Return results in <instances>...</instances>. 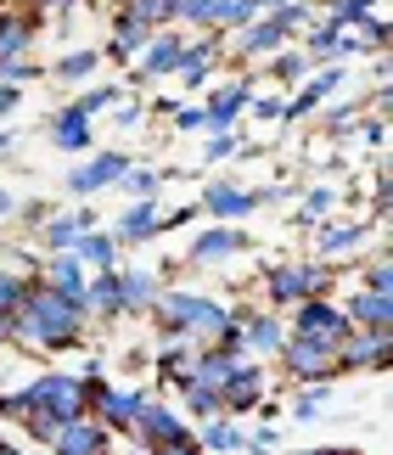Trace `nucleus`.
<instances>
[{"label":"nucleus","mask_w":393,"mask_h":455,"mask_svg":"<svg viewBox=\"0 0 393 455\" xmlns=\"http://www.w3.org/2000/svg\"><path fill=\"white\" fill-rule=\"evenodd\" d=\"M276 365H281L293 382H337V355H332V348H320V343H303V338H287V343H281Z\"/></svg>","instance_id":"17"},{"label":"nucleus","mask_w":393,"mask_h":455,"mask_svg":"<svg viewBox=\"0 0 393 455\" xmlns=\"http://www.w3.org/2000/svg\"><path fill=\"white\" fill-rule=\"evenodd\" d=\"M84 331H91L84 304L51 292L40 275L28 282L23 304L12 309V348H23V355H74L84 343Z\"/></svg>","instance_id":"1"},{"label":"nucleus","mask_w":393,"mask_h":455,"mask_svg":"<svg viewBox=\"0 0 393 455\" xmlns=\"http://www.w3.org/2000/svg\"><path fill=\"white\" fill-rule=\"evenodd\" d=\"M74 253H79L84 270H113V265H124V248L113 242V231H107V225H91V231L74 242Z\"/></svg>","instance_id":"31"},{"label":"nucleus","mask_w":393,"mask_h":455,"mask_svg":"<svg viewBox=\"0 0 393 455\" xmlns=\"http://www.w3.org/2000/svg\"><path fill=\"white\" fill-rule=\"evenodd\" d=\"M196 208H203L208 220H225V225H242L259 214V191L242 186L237 174H213V180H203V191H196Z\"/></svg>","instance_id":"11"},{"label":"nucleus","mask_w":393,"mask_h":455,"mask_svg":"<svg viewBox=\"0 0 393 455\" xmlns=\"http://www.w3.org/2000/svg\"><path fill=\"white\" fill-rule=\"evenodd\" d=\"M124 12H130L135 23H147V28H180V23H174L180 0H124Z\"/></svg>","instance_id":"37"},{"label":"nucleus","mask_w":393,"mask_h":455,"mask_svg":"<svg viewBox=\"0 0 393 455\" xmlns=\"http://www.w3.org/2000/svg\"><path fill=\"white\" fill-rule=\"evenodd\" d=\"M264 394H270V371H264V360H247L242 371L220 388V411L242 422V416H253V411H259V399H264Z\"/></svg>","instance_id":"19"},{"label":"nucleus","mask_w":393,"mask_h":455,"mask_svg":"<svg viewBox=\"0 0 393 455\" xmlns=\"http://www.w3.org/2000/svg\"><path fill=\"white\" fill-rule=\"evenodd\" d=\"M17 394H23V416L45 411V416H57V422L91 416V377L84 371H40L28 388H17ZM23 416H17V422H23Z\"/></svg>","instance_id":"4"},{"label":"nucleus","mask_w":393,"mask_h":455,"mask_svg":"<svg viewBox=\"0 0 393 455\" xmlns=\"http://www.w3.org/2000/svg\"><path fill=\"white\" fill-rule=\"evenodd\" d=\"M281 108H287V96H281V91H253L242 118H253V124H281Z\"/></svg>","instance_id":"43"},{"label":"nucleus","mask_w":393,"mask_h":455,"mask_svg":"<svg viewBox=\"0 0 393 455\" xmlns=\"http://www.w3.org/2000/svg\"><path fill=\"white\" fill-rule=\"evenodd\" d=\"M12 152H17V130H12V124H0V164H6Z\"/></svg>","instance_id":"57"},{"label":"nucleus","mask_w":393,"mask_h":455,"mask_svg":"<svg viewBox=\"0 0 393 455\" xmlns=\"http://www.w3.org/2000/svg\"><path fill=\"white\" fill-rule=\"evenodd\" d=\"M107 113H113L124 130H135V124H140V101H135L130 91H124V96H118V101H113V108H107Z\"/></svg>","instance_id":"50"},{"label":"nucleus","mask_w":393,"mask_h":455,"mask_svg":"<svg viewBox=\"0 0 393 455\" xmlns=\"http://www.w3.org/2000/svg\"><path fill=\"white\" fill-rule=\"evenodd\" d=\"M101 455H124V450H113V444H107V450H101Z\"/></svg>","instance_id":"61"},{"label":"nucleus","mask_w":393,"mask_h":455,"mask_svg":"<svg viewBox=\"0 0 393 455\" xmlns=\"http://www.w3.org/2000/svg\"><path fill=\"white\" fill-rule=\"evenodd\" d=\"M0 348H12V315H0Z\"/></svg>","instance_id":"59"},{"label":"nucleus","mask_w":393,"mask_h":455,"mask_svg":"<svg viewBox=\"0 0 393 455\" xmlns=\"http://www.w3.org/2000/svg\"><path fill=\"white\" fill-rule=\"evenodd\" d=\"M96 68H101V45H74V51H62L45 74L57 79V84H91Z\"/></svg>","instance_id":"32"},{"label":"nucleus","mask_w":393,"mask_h":455,"mask_svg":"<svg viewBox=\"0 0 393 455\" xmlns=\"http://www.w3.org/2000/svg\"><path fill=\"white\" fill-rule=\"evenodd\" d=\"M220 62H225V34H220V28L191 34V40H186V62H180V74H174V84H186V91H203Z\"/></svg>","instance_id":"18"},{"label":"nucleus","mask_w":393,"mask_h":455,"mask_svg":"<svg viewBox=\"0 0 393 455\" xmlns=\"http://www.w3.org/2000/svg\"><path fill=\"white\" fill-rule=\"evenodd\" d=\"M337 203H343V191H337V186H309V191H303V203H298V214H293V225L315 231L320 220H332Z\"/></svg>","instance_id":"35"},{"label":"nucleus","mask_w":393,"mask_h":455,"mask_svg":"<svg viewBox=\"0 0 393 455\" xmlns=\"http://www.w3.org/2000/svg\"><path fill=\"white\" fill-rule=\"evenodd\" d=\"M40 12H79V6H96V0H34Z\"/></svg>","instance_id":"55"},{"label":"nucleus","mask_w":393,"mask_h":455,"mask_svg":"<svg viewBox=\"0 0 393 455\" xmlns=\"http://www.w3.org/2000/svg\"><path fill=\"white\" fill-rule=\"evenodd\" d=\"M124 169H130V152H118V147H91L84 157H74V169L62 174V191H68L74 203H91L96 191H107Z\"/></svg>","instance_id":"7"},{"label":"nucleus","mask_w":393,"mask_h":455,"mask_svg":"<svg viewBox=\"0 0 393 455\" xmlns=\"http://www.w3.org/2000/svg\"><path fill=\"white\" fill-rule=\"evenodd\" d=\"M242 147V130H203V169H220L230 164Z\"/></svg>","instance_id":"39"},{"label":"nucleus","mask_w":393,"mask_h":455,"mask_svg":"<svg viewBox=\"0 0 393 455\" xmlns=\"http://www.w3.org/2000/svg\"><path fill=\"white\" fill-rule=\"evenodd\" d=\"M40 270H28V265H0V315H12L17 304H23V292H28V282Z\"/></svg>","instance_id":"38"},{"label":"nucleus","mask_w":393,"mask_h":455,"mask_svg":"<svg viewBox=\"0 0 393 455\" xmlns=\"http://www.w3.org/2000/svg\"><path fill=\"white\" fill-rule=\"evenodd\" d=\"M174 439H191V422L180 416V405H169V399H157L147 394V405H140L135 416V427H130V444L135 450H157V444H174Z\"/></svg>","instance_id":"12"},{"label":"nucleus","mask_w":393,"mask_h":455,"mask_svg":"<svg viewBox=\"0 0 393 455\" xmlns=\"http://www.w3.org/2000/svg\"><path fill=\"white\" fill-rule=\"evenodd\" d=\"M343 265H332V259H293V265H270L259 270V292L270 309H293L298 299H337V287H343Z\"/></svg>","instance_id":"3"},{"label":"nucleus","mask_w":393,"mask_h":455,"mask_svg":"<svg viewBox=\"0 0 393 455\" xmlns=\"http://www.w3.org/2000/svg\"><path fill=\"white\" fill-rule=\"evenodd\" d=\"M196 444H203V455H237L242 439H247V427L237 422V416H208V422H196Z\"/></svg>","instance_id":"30"},{"label":"nucleus","mask_w":393,"mask_h":455,"mask_svg":"<svg viewBox=\"0 0 393 455\" xmlns=\"http://www.w3.org/2000/svg\"><path fill=\"white\" fill-rule=\"evenodd\" d=\"M84 315H91V326H113L124 321V299H118V265L113 270H91V282H84Z\"/></svg>","instance_id":"24"},{"label":"nucleus","mask_w":393,"mask_h":455,"mask_svg":"<svg viewBox=\"0 0 393 455\" xmlns=\"http://www.w3.org/2000/svg\"><path fill=\"white\" fill-rule=\"evenodd\" d=\"M164 287H169V282H164L152 265H118V299H124V315H147Z\"/></svg>","instance_id":"26"},{"label":"nucleus","mask_w":393,"mask_h":455,"mask_svg":"<svg viewBox=\"0 0 393 455\" xmlns=\"http://www.w3.org/2000/svg\"><path fill=\"white\" fill-rule=\"evenodd\" d=\"M17 427H23V439H34V444L45 450L51 439H57V427H62V422H57V416H45V411H28V416H23Z\"/></svg>","instance_id":"47"},{"label":"nucleus","mask_w":393,"mask_h":455,"mask_svg":"<svg viewBox=\"0 0 393 455\" xmlns=\"http://www.w3.org/2000/svg\"><path fill=\"white\" fill-rule=\"evenodd\" d=\"M259 84L253 79H220L208 91L203 101V118H208V130H237L242 124V113H247V96H253Z\"/></svg>","instance_id":"21"},{"label":"nucleus","mask_w":393,"mask_h":455,"mask_svg":"<svg viewBox=\"0 0 393 455\" xmlns=\"http://www.w3.org/2000/svg\"><path fill=\"white\" fill-rule=\"evenodd\" d=\"M17 214V197H12V191H6V180H0V225H6Z\"/></svg>","instance_id":"58"},{"label":"nucleus","mask_w":393,"mask_h":455,"mask_svg":"<svg viewBox=\"0 0 393 455\" xmlns=\"http://www.w3.org/2000/svg\"><path fill=\"white\" fill-rule=\"evenodd\" d=\"M174 399H180V416L186 422H208V416H225L220 411V388H203V382H180V388H174Z\"/></svg>","instance_id":"34"},{"label":"nucleus","mask_w":393,"mask_h":455,"mask_svg":"<svg viewBox=\"0 0 393 455\" xmlns=\"http://www.w3.org/2000/svg\"><path fill=\"white\" fill-rule=\"evenodd\" d=\"M382 231L371 220H360V214H332V220H320L315 225V259H360L371 242H377Z\"/></svg>","instance_id":"9"},{"label":"nucleus","mask_w":393,"mask_h":455,"mask_svg":"<svg viewBox=\"0 0 393 455\" xmlns=\"http://www.w3.org/2000/svg\"><path fill=\"white\" fill-rule=\"evenodd\" d=\"M101 225L113 231V242L124 253H135V248H147V242L164 236V208H157V197H140V203H124V214L101 220Z\"/></svg>","instance_id":"14"},{"label":"nucleus","mask_w":393,"mask_h":455,"mask_svg":"<svg viewBox=\"0 0 393 455\" xmlns=\"http://www.w3.org/2000/svg\"><path fill=\"white\" fill-rule=\"evenodd\" d=\"M147 394L152 388H140V382H107V377H91V416L113 433V439H130V427H135V416L140 405H147Z\"/></svg>","instance_id":"6"},{"label":"nucleus","mask_w":393,"mask_h":455,"mask_svg":"<svg viewBox=\"0 0 393 455\" xmlns=\"http://www.w3.org/2000/svg\"><path fill=\"white\" fill-rule=\"evenodd\" d=\"M247 365V355L242 348H230V343H203L191 355V382H203V388H225L230 377H237Z\"/></svg>","instance_id":"23"},{"label":"nucleus","mask_w":393,"mask_h":455,"mask_svg":"<svg viewBox=\"0 0 393 455\" xmlns=\"http://www.w3.org/2000/svg\"><path fill=\"white\" fill-rule=\"evenodd\" d=\"M45 135H51V147H57V152L84 157V152L96 147V118H84L74 101H62V108L45 118Z\"/></svg>","instance_id":"20"},{"label":"nucleus","mask_w":393,"mask_h":455,"mask_svg":"<svg viewBox=\"0 0 393 455\" xmlns=\"http://www.w3.org/2000/svg\"><path fill=\"white\" fill-rule=\"evenodd\" d=\"M354 28H360V40H365L371 57H382V51L393 45V28H388V17H382V12H371L365 23H354Z\"/></svg>","instance_id":"46"},{"label":"nucleus","mask_w":393,"mask_h":455,"mask_svg":"<svg viewBox=\"0 0 393 455\" xmlns=\"http://www.w3.org/2000/svg\"><path fill=\"white\" fill-rule=\"evenodd\" d=\"M354 287H365V292H393V259H388V248L354 270Z\"/></svg>","instance_id":"41"},{"label":"nucleus","mask_w":393,"mask_h":455,"mask_svg":"<svg viewBox=\"0 0 393 455\" xmlns=\"http://www.w3.org/2000/svg\"><path fill=\"white\" fill-rule=\"evenodd\" d=\"M169 118H174V130H180V135H196V130H208V118H203V108H174Z\"/></svg>","instance_id":"51"},{"label":"nucleus","mask_w":393,"mask_h":455,"mask_svg":"<svg viewBox=\"0 0 393 455\" xmlns=\"http://www.w3.org/2000/svg\"><path fill=\"white\" fill-rule=\"evenodd\" d=\"M203 220V208L196 203H180V208H164V231H186V225Z\"/></svg>","instance_id":"49"},{"label":"nucleus","mask_w":393,"mask_h":455,"mask_svg":"<svg viewBox=\"0 0 393 455\" xmlns=\"http://www.w3.org/2000/svg\"><path fill=\"white\" fill-rule=\"evenodd\" d=\"M354 135H360L371 152H382V147H388V118H382V113H377V118H360V124H354Z\"/></svg>","instance_id":"48"},{"label":"nucleus","mask_w":393,"mask_h":455,"mask_svg":"<svg viewBox=\"0 0 393 455\" xmlns=\"http://www.w3.org/2000/svg\"><path fill=\"white\" fill-rule=\"evenodd\" d=\"M152 455H203V444H196V433H191V439H174V444H157Z\"/></svg>","instance_id":"54"},{"label":"nucleus","mask_w":393,"mask_h":455,"mask_svg":"<svg viewBox=\"0 0 393 455\" xmlns=\"http://www.w3.org/2000/svg\"><path fill=\"white\" fill-rule=\"evenodd\" d=\"M270 17H276V23H281V28H287L293 40H298V34H303V28H309L315 17H320V6H315V0H287V6H276Z\"/></svg>","instance_id":"42"},{"label":"nucleus","mask_w":393,"mask_h":455,"mask_svg":"<svg viewBox=\"0 0 393 455\" xmlns=\"http://www.w3.org/2000/svg\"><path fill=\"white\" fill-rule=\"evenodd\" d=\"M281 343H287V321H281V309H237V348L247 360L270 365L281 355Z\"/></svg>","instance_id":"13"},{"label":"nucleus","mask_w":393,"mask_h":455,"mask_svg":"<svg viewBox=\"0 0 393 455\" xmlns=\"http://www.w3.org/2000/svg\"><path fill=\"white\" fill-rule=\"evenodd\" d=\"M0 79L6 84H34V79H45V62L34 57V51L28 57H0Z\"/></svg>","instance_id":"45"},{"label":"nucleus","mask_w":393,"mask_h":455,"mask_svg":"<svg viewBox=\"0 0 393 455\" xmlns=\"http://www.w3.org/2000/svg\"><path fill=\"white\" fill-rule=\"evenodd\" d=\"M393 360V331H354L337 343V377H354V371H388Z\"/></svg>","instance_id":"15"},{"label":"nucleus","mask_w":393,"mask_h":455,"mask_svg":"<svg viewBox=\"0 0 393 455\" xmlns=\"http://www.w3.org/2000/svg\"><path fill=\"white\" fill-rule=\"evenodd\" d=\"M315 6H320V17H326V23L354 28V23H365L371 12H382V0H315Z\"/></svg>","instance_id":"36"},{"label":"nucleus","mask_w":393,"mask_h":455,"mask_svg":"<svg viewBox=\"0 0 393 455\" xmlns=\"http://www.w3.org/2000/svg\"><path fill=\"white\" fill-rule=\"evenodd\" d=\"M91 225H101V214H96L91 203L62 208V214L51 208V214H45L40 225H34V231H40V253H74V242H79L84 231H91Z\"/></svg>","instance_id":"16"},{"label":"nucleus","mask_w":393,"mask_h":455,"mask_svg":"<svg viewBox=\"0 0 393 455\" xmlns=\"http://www.w3.org/2000/svg\"><path fill=\"white\" fill-rule=\"evenodd\" d=\"M118 365H124V377H140V371L152 365V348H124V355H118Z\"/></svg>","instance_id":"52"},{"label":"nucleus","mask_w":393,"mask_h":455,"mask_svg":"<svg viewBox=\"0 0 393 455\" xmlns=\"http://www.w3.org/2000/svg\"><path fill=\"white\" fill-rule=\"evenodd\" d=\"M343 79H349V62H326V68H309L303 74V84H293V96H287V108H281V124H303V118H315L326 101L343 91Z\"/></svg>","instance_id":"10"},{"label":"nucleus","mask_w":393,"mask_h":455,"mask_svg":"<svg viewBox=\"0 0 393 455\" xmlns=\"http://www.w3.org/2000/svg\"><path fill=\"white\" fill-rule=\"evenodd\" d=\"M0 455H23V450H17V444H0Z\"/></svg>","instance_id":"60"},{"label":"nucleus","mask_w":393,"mask_h":455,"mask_svg":"<svg viewBox=\"0 0 393 455\" xmlns=\"http://www.w3.org/2000/svg\"><path fill=\"white\" fill-rule=\"evenodd\" d=\"M17 108H23V84H6V79H0V124H6Z\"/></svg>","instance_id":"53"},{"label":"nucleus","mask_w":393,"mask_h":455,"mask_svg":"<svg viewBox=\"0 0 393 455\" xmlns=\"http://www.w3.org/2000/svg\"><path fill=\"white\" fill-rule=\"evenodd\" d=\"M281 321H287V338H303V343H320L337 355V343L349 338V315L337 299H298L293 309H281Z\"/></svg>","instance_id":"5"},{"label":"nucleus","mask_w":393,"mask_h":455,"mask_svg":"<svg viewBox=\"0 0 393 455\" xmlns=\"http://www.w3.org/2000/svg\"><path fill=\"white\" fill-rule=\"evenodd\" d=\"M164 180H186V174L180 169H152V164H135V157H130V169H124L113 186L124 191V203H140V197H157Z\"/></svg>","instance_id":"29"},{"label":"nucleus","mask_w":393,"mask_h":455,"mask_svg":"<svg viewBox=\"0 0 393 455\" xmlns=\"http://www.w3.org/2000/svg\"><path fill=\"white\" fill-rule=\"evenodd\" d=\"M147 40H152V28H147V23H135V17L118 6V12H113V40L101 45V62H118V68H130V62L140 57V45H147Z\"/></svg>","instance_id":"27"},{"label":"nucleus","mask_w":393,"mask_h":455,"mask_svg":"<svg viewBox=\"0 0 393 455\" xmlns=\"http://www.w3.org/2000/svg\"><path fill=\"white\" fill-rule=\"evenodd\" d=\"M326 399H332V382H303L293 394V416L298 422H315V416H326Z\"/></svg>","instance_id":"40"},{"label":"nucleus","mask_w":393,"mask_h":455,"mask_svg":"<svg viewBox=\"0 0 393 455\" xmlns=\"http://www.w3.org/2000/svg\"><path fill=\"white\" fill-rule=\"evenodd\" d=\"M118 96H124V84H91V91H79V96H68V101H74V108H79L84 118H96V113L113 108Z\"/></svg>","instance_id":"44"},{"label":"nucleus","mask_w":393,"mask_h":455,"mask_svg":"<svg viewBox=\"0 0 393 455\" xmlns=\"http://www.w3.org/2000/svg\"><path fill=\"white\" fill-rule=\"evenodd\" d=\"M147 321L157 326V338H186V343H220L230 326H237V309L208 299V292H191V287H164L157 292V304L147 309Z\"/></svg>","instance_id":"2"},{"label":"nucleus","mask_w":393,"mask_h":455,"mask_svg":"<svg viewBox=\"0 0 393 455\" xmlns=\"http://www.w3.org/2000/svg\"><path fill=\"white\" fill-rule=\"evenodd\" d=\"M293 455H365V450H354V444H320V450H293Z\"/></svg>","instance_id":"56"},{"label":"nucleus","mask_w":393,"mask_h":455,"mask_svg":"<svg viewBox=\"0 0 393 455\" xmlns=\"http://www.w3.org/2000/svg\"><path fill=\"white\" fill-rule=\"evenodd\" d=\"M40 282L51 292H62V299H84V282H91V270L79 265V253H45V265H40Z\"/></svg>","instance_id":"28"},{"label":"nucleus","mask_w":393,"mask_h":455,"mask_svg":"<svg viewBox=\"0 0 393 455\" xmlns=\"http://www.w3.org/2000/svg\"><path fill=\"white\" fill-rule=\"evenodd\" d=\"M247 248H253V236H247L242 225L213 220V225H203V231L191 236V248H186V270H225L230 259H242Z\"/></svg>","instance_id":"8"},{"label":"nucleus","mask_w":393,"mask_h":455,"mask_svg":"<svg viewBox=\"0 0 393 455\" xmlns=\"http://www.w3.org/2000/svg\"><path fill=\"white\" fill-rule=\"evenodd\" d=\"M343 315L354 331H393V292H365V287H349L343 299Z\"/></svg>","instance_id":"22"},{"label":"nucleus","mask_w":393,"mask_h":455,"mask_svg":"<svg viewBox=\"0 0 393 455\" xmlns=\"http://www.w3.org/2000/svg\"><path fill=\"white\" fill-rule=\"evenodd\" d=\"M259 68H264V79H270L276 91H293V84H303V74H309V57H303L298 40H293V45H281L276 57H264Z\"/></svg>","instance_id":"33"},{"label":"nucleus","mask_w":393,"mask_h":455,"mask_svg":"<svg viewBox=\"0 0 393 455\" xmlns=\"http://www.w3.org/2000/svg\"><path fill=\"white\" fill-rule=\"evenodd\" d=\"M107 444H113V433H107L96 416H74V422L57 427V439H51L45 450L51 455H101Z\"/></svg>","instance_id":"25"}]
</instances>
